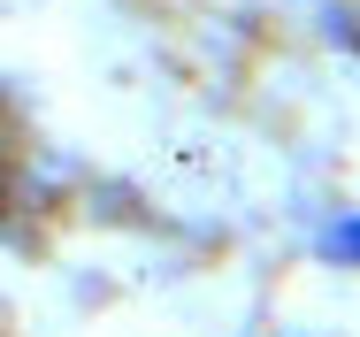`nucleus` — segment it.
Returning <instances> with one entry per match:
<instances>
[{
    "label": "nucleus",
    "mask_w": 360,
    "mask_h": 337,
    "mask_svg": "<svg viewBox=\"0 0 360 337\" xmlns=\"http://www.w3.org/2000/svg\"><path fill=\"white\" fill-rule=\"evenodd\" d=\"M330 246H338V253H345V261H360V222H345V230H338V238H330Z\"/></svg>",
    "instance_id": "obj_1"
}]
</instances>
